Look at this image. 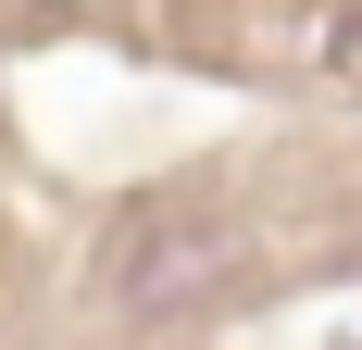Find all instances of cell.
I'll return each instance as SVG.
<instances>
[{"instance_id": "1", "label": "cell", "mask_w": 362, "mask_h": 350, "mask_svg": "<svg viewBox=\"0 0 362 350\" xmlns=\"http://www.w3.org/2000/svg\"><path fill=\"white\" fill-rule=\"evenodd\" d=\"M225 276H238V225H213V213H150V225H125V238H112V263H100V288H112L138 325L200 313Z\"/></svg>"}, {"instance_id": "2", "label": "cell", "mask_w": 362, "mask_h": 350, "mask_svg": "<svg viewBox=\"0 0 362 350\" xmlns=\"http://www.w3.org/2000/svg\"><path fill=\"white\" fill-rule=\"evenodd\" d=\"M325 63H337V75L362 88V13H337V26H325Z\"/></svg>"}]
</instances>
